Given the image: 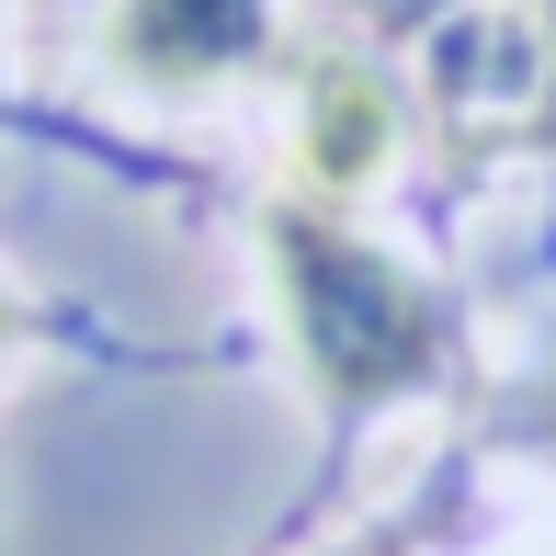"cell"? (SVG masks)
I'll return each instance as SVG.
<instances>
[{
	"label": "cell",
	"instance_id": "2",
	"mask_svg": "<svg viewBox=\"0 0 556 556\" xmlns=\"http://www.w3.org/2000/svg\"><path fill=\"white\" fill-rule=\"evenodd\" d=\"M103 46H114L125 80H148V91H216L239 68H262L273 0H114Z\"/></svg>",
	"mask_w": 556,
	"mask_h": 556
},
{
	"label": "cell",
	"instance_id": "4",
	"mask_svg": "<svg viewBox=\"0 0 556 556\" xmlns=\"http://www.w3.org/2000/svg\"><path fill=\"white\" fill-rule=\"evenodd\" d=\"M341 12H364V23H375V35H409V23H420V12H432V0H341Z\"/></svg>",
	"mask_w": 556,
	"mask_h": 556
},
{
	"label": "cell",
	"instance_id": "8",
	"mask_svg": "<svg viewBox=\"0 0 556 556\" xmlns=\"http://www.w3.org/2000/svg\"><path fill=\"white\" fill-rule=\"evenodd\" d=\"M0 352H12V295H0Z\"/></svg>",
	"mask_w": 556,
	"mask_h": 556
},
{
	"label": "cell",
	"instance_id": "1",
	"mask_svg": "<svg viewBox=\"0 0 556 556\" xmlns=\"http://www.w3.org/2000/svg\"><path fill=\"white\" fill-rule=\"evenodd\" d=\"M262 250H273V295H285L295 364L318 375L330 409H387V397H420L443 375L432 285L397 273L375 239H352L330 205H273Z\"/></svg>",
	"mask_w": 556,
	"mask_h": 556
},
{
	"label": "cell",
	"instance_id": "5",
	"mask_svg": "<svg viewBox=\"0 0 556 556\" xmlns=\"http://www.w3.org/2000/svg\"><path fill=\"white\" fill-rule=\"evenodd\" d=\"M534 35H545V125H556V0H534Z\"/></svg>",
	"mask_w": 556,
	"mask_h": 556
},
{
	"label": "cell",
	"instance_id": "3",
	"mask_svg": "<svg viewBox=\"0 0 556 556\" xmlns=\"http://www.w3.org/2000/svg\"><path fill=\"white\" fill-rule=\"evenodd\" d=\"M387 148H397L387 80L352 68V58H318L307 68V103H295V160H307V182L318 193H364L375 170H387Z\"/></svg>",
	"mask_w": 556,
	"mask_h": 556
},
{
	"label": "cell",
	"instance_id": "6",
	"mask_svg": "<svg viewBox=\"0 0 556 556\" xmlns=\"http://www.w3.org/2000/svg\"><path fill=\"white\" fill-rule=\"evenodd\" d=\"M534 432H545V454H556V375H545V397H534Z\"/></svg>",
	"mask_w": 556,
	"mask_h": 556
},
{
	"label": "cell",
	"instance_id": "7",
	"mask_svg": "<svg viewBox=\"0 0 556 556\" xmlns=\"http://www.w3.org/2000/svg\"><path fill=\"white\" fill-rule=\"evenodd\" d=\"M341 556H397V534H364V545H341Z\"/></svg>",
	"mask_w": 556,
	"mask_h": 556
}]
</instances>
